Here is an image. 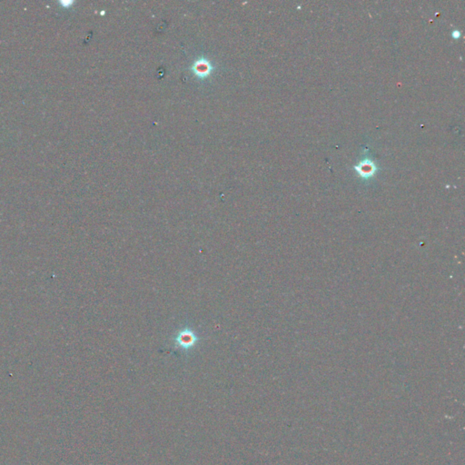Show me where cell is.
<instances>
[{
	"instance_id": "obj_1",
	"label": "cell",
	"mask_w": 465,
	"mask_h": 465,
	"mask_svg": "<svg viewBox=\"0 0 465 465\" xmlns=\"http://www.w3.org/2000/svg\"><path fill=\"white\" fill-rule=\"evenodd\" d=\"M356 170L359 172L360 175L363 177L368 178V177L374 175V173L375 172V166L372 161L365 160V161L360 163L359 166H356Z\"/></svg>"
}]
</instances>
